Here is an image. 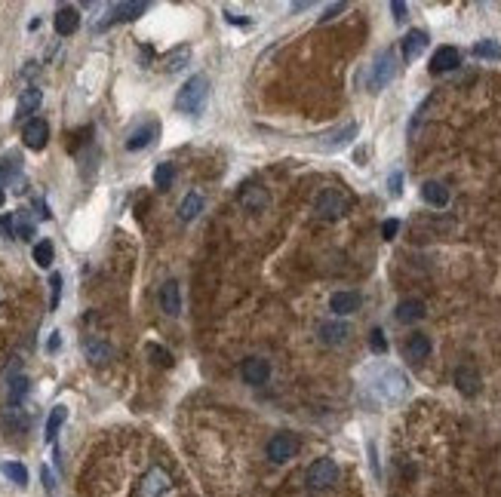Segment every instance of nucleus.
Listing matches in <instances>:
<instances>
[{
	"mask_svg": "<svg viewBox=\"0 0 501 497\" xmlns=\"http://www.w3.org/2000/svg\"><path fill=\"white\" fill-rule=\"evenodd\" d=\"M206 98H210V80H206V74H194L179 89V96H175V107H179L182 114L197 117V114L206 107Z\"/></svg>",
	"mask_w": 501,
	"mask_h": 497,
	"instance_id": "f257e3e1",
	"label": "nucleus"
},
{
	"mask_svg": "<svg viewBox=\"0 0 501 497\" xmlns=\"http://www.w3.org/2000/svg\"><path fill=\"white\" fill-rule=\"evenodd\" d=\"M394 74H397V56H394V50L379 52V56H375V61L369 65V92H382L391 80H394Z\"/></svg>",
	"mask_w": 501,
	"mask_h": 497,
	"instance_id": "f03ea898",
	"label": "nucleus"
},
{
	"mask_svg": "<svg viewBox=\"0 0 501 497\" xmlns=\"http://www.w3.org/2000/svg\"><path fill=\"white\" fill-rule=\"evenodd\" d=\"M314 212L320 215L323 221H335L342 218L344 212H348V197H344L338 188H326L317 197V203H314Z\"/></svg>",
	"mask_w": 501,
	"mask_h": 497,
	"instance_id": "7ed1b4c3",
	"label": "nucleus"
},
{
	"mask_svg": "<svg viewBox=\"0 0 501 497\" xmlns=\"http://www.w3.org/2000/svg\"><path fill=\"white\" fill-rule=\"evenodd\" d=\"M338 463L329 461V457H320V461L311 463V470H307V485L317 488V491H326V488H333L338 482Z\"/></svg>",
	"mask_w": 501,
	"mask_h": 497,
	"instance_id": "20e7f679",
	"label": "nucleus"
},
{
	"mask_svg": "<svg viewBox=\"0 0 501 497\" xmlns=\"http://www.w3.org/2000/svg\"><path fill=\"white\" fill-rule=\"evenodd\" d=\"M298 448H302V442H298L296 433H277V436H271V442H268V457H271L274 463H286L298 454Z\"/></svg>",
	"mask_w": 501,
	"mask_h": 497,
	"instance_id": "39448f33",
	"label": "nucleus"
},
{
	"mask_svg": "<svg viewBox=\"0 0 501 497\" xmlns=\"http://www.w3.org/2000/svg\"><path fill=\"white\" fill-rule=\"evenodd\" d=\"M354 138H357V123H344V126H338V129L323 132V135L317 138V147H320V151H326V154H333V151L348 147Z\"/></svg>",
	"mask_w": 501,
	"mask_h": 497,
	"instance_id": "423d86ee",
	"label": "nucleus"
},
{
	"mask_svg": "<svg viewBox=\"0 0 501 497\" xmlns=\"http://www.w3.org/2000/svg\"><path fill=\"white\" fill-rule=\"evenodd\" d=\"M169 476H166V470H160V467H151L148 473L142 476V482H138V491L136 497H164L169 491Z\"/></svg>",
	"mask_w": 501,
	"mask_h": 497,
	"instance_id": "0eeeda50",
	"label": "nucleus"
},
{
	"mask_svg": "<svg viewBox=\"0 0 501 497\" xmlns=\"http://www.w3.org/2000/svg\"><path fill=\"white\" fill-rule=\"evenodd\" d=\"M22 142H25V147H31V151H43L46 142H50V126H46V120H41V117L28 120L25 129H22Z\"/></svg>",
	"mask_w": 501,
	"mask_h": 497,
	"instance_id": "6e6552de",
	"label": "nucleus"
},
{
	"mask_svg": "<svg viewBox=\"0 0 501 497\" xmlns=\"http://www.w3.org/2000/svg\"><path fill=\"white\" fill-rule=\"evenodd\" d=\"M240 375H243L246 384L259 387V384H265V380H268V375H271V362L261 359V356H249V359H243Z\"/></svg>",
	"mask_w": 501,
	"mask_h": 497,
	"instance_id": "1a4fd4ad",
	"label": "nucleus"
},
{
	"mask_svg": "<svg viewBox=\"0 0 501 497\" xmlns=\"http://www.w3.org/2000/svg\"><path fill=\"white\" fill-rule=\"evenodd\" d=\"M268 191L261 188V184H256V181H246L243 184V191H240V206L246 209V212H261V209L268 206Z\"/></svg>",
	"mask_w": 501,
	"mask_h": 497,
	"instance_id": "9d476101",
	"label": "nucleus"
},
{
	"mask_svg": "<svg viewBox=\"0 0 501 497\" xmlns=\"http://www.w3.org/2000/svg\"><path fill=\"white\" fill-rule=\"evenodd\" d=\"M160 307H164L166 316H179L182 313V289L175 279H166L160 285Z\"/></svg>",
	"mask_w": 501,
	"mask_h": 497,
	"instance_id": "9b49d317",
	"label": "nucleus"
},
{
	"mask_svg": "<svg viewBox=\"0 0 501 497\" xmlns=\"http://www.w3.org/2000/svg\"><path fill=\"white\" fill-rule=\"evenodd\" d=\"M458 65H461V52L456 46H440V50L434 52V59H430V74H446Z\"/></svg>",
	"mask_w": 501,
	"mask_h": 497,
	"instance_id": "f8f14e48",
	"label": "nucleus"
},
{
	"mask_svg": "<svg viewBox=\"0 0 501 497\" xmlns=\"http://www.w3.org/2000/svg\"><path fill=\"white\" fill-rule=\"evenodd\" d=\"M348 335H351L348 322H338V320L320 322V341H323V344L338 347V344H344V341H348Z\"/></svg>",
	"mask_w": 501,
	"mask_h": 497,
	"instance_id": "ddd939ff",
	"label": "nucleus"
},
{
	"mask_svg": "<svg viewBox=\"0 0 501 497\" xmlns=\"http://www.w3.org/2000/svg\"><path fill=\"white\" fill-rule=\"evenodd\" d=\"M456 387L465 396H477L480 393V371L474 366H458L456 369Z\"/></svg>",
	"mask_w": 501,
	"mask_h": 497,
	"instance_id": "4468645a",
	"label": "nucleus"
},
{
	"mask_svg": "<svg viewBox=\"0 0 501 497\" xmlns=\"http://www.w3.org/2000/svg\"><path fill=\"white\" fill-rule=\"evenodd\" d=\"M329 310L335 316H351L354 310H360V295L357 292H335L329 298Z\"/></svg>",
	"mask_w": 501,
	"mask_h": 497,
	"instance_id": "2eb2a0df",
	"label": "nucleus"
},
{
	"mask_svg": "<svg viewBox=\"0 0 501 497\" xmlns=\"http://www.w3.org/2000/svg\"><path fill=\"white\" fill-rule=\"evenodd\" d=\"M41 102H43V92L37 89V87H28L25 92L19 96V107H15V120H28L31 114L41 107Z\"/></svg>",
	"mask_w": 501,
	"mask_h": 497,
	"instance_id": "dca6fc26",
	"label": "nucleus"
},
{
	"mask_svg": "<svg viewBox=\"0 0 501 497\" xmlns=\"http://www.w3.org/2000/svg\"><path fill=\"white\" fill-rule=\"evenodd\" d=\"M428 50V31H409V34L403 37V59L406 61H415L421 56V52Z\"/></svg>",
	"mask_w": 501,
	"mask_h": 497,
	"instance_id": "f3484780",
	"label": "nucleus"
},
{
	"mask_svg": "<svg viewBox=\"0 0 501 497\" xmlns=\"http://www.w3.org/2000/svg\"><path fill=\"white\" fill-rule=\"evenodd\" d=\"M403 353H406V359L409 362H421V359H428L430 356V338L428 335H409V341H406V347H403Z\"/></svg>",
	"mask_w": 501,
	"mask_h": 497,
	"instance_id": "a211bd4d",
	"label": "nucleus"
},
{
	"mask_svg": "<svg viewBox=\"0 0 501 497\" xmlns=\"http://www.w3.org/2000/svg\"><path fill=\"white\" fill-rule=\"evenodd\" d=\"M157 132H160V126L157 123H145L142 129H136L133 135L126 138V151H145L154 138H157Z\"/></svg>",
	"mask_w": 501,
	"mask_h": 497,
	"instance_id": "6ab92c4d",
	"label": "nucleus"
},
{
	"mask_svg": "<svg viewBox=\"0 0 501 497\" xmlns=\"http://www.w3.org/2000/svg\"><path fill=\"white\" fill-rule=\"evenodd\" d=\"M52 25H56V34L68 37V34H74L77 31V25H80V15H77L74 6H61V10L56 13V19H52Z\"/></svg>",
	"mask_w": 501,
	"mask_h": 497,
	"instance_id": "aec40b11",
	"label": "nucleus"
},
{
	"mask_svg": "<svg viewBox=\"0 0 501 497\" xmlns=\"http://www.w3.org/2000/svg\"><path fill=\"white\" fill-rule=\"evenodd\" d=\"M421 197H425L428 206L443 209L446 203H449V188L440 184V181H425V184H421Z\"/></svg>",
	"mask_w": 501,
	"mask_h": 497,
	"instance_id": "412c9836",
	"label": "nucleus"
},
{
	"mask_svg": "<svg viewBox=\"0 0 501 497\" xmlns=\"http://www.w3.org/2000/svg\"><path fill=\"white\" fill-rule=\"evenodd\" d=\"M425 313H428L425 301H419V298H406V301H400L397 304V320L400 322H419Z\"/></svg>",
	"mask_w": 501,
	"mask_h": 497,
	"instance_id": "4be33fe9",
	"label": "nucleus"
},
{
	"mask_svg": "<svg viewBox=\"0 0 501 497\" xmlns=\"http://www.w3.org/2000/svg\"><path fill=\"white\" fill-rule=\"evenodd\" d=\"M83 353H87L96 366H102V362L111 359V344L102 341V338H87L83 341Z\"/></svg>",
	"mask_w": 501,
	"mask_h": 497,
	"instance_id": "5701e85b",
	"label": "nucleus"
},
{
	"mask_svg": "<svg viewBox=\"0 0 501 497\" xmlns=\"http://www.w3.org/2000/svg\"><path fill=\"white\" fill-rule=\"evenodd\" d=\"M145 10H148V3H114L111 6V19L108 22H133Z\"/></svg>",
	"mask_w": 501,
	"mask_h": 497,
	"instance_id": "b1692460",
	"label": "nucleus"
},
{
	"mask_svg": "<svg viewBox=\"0 0 501 497\" xmlns=\"http://www.w3.org/2000/svg\"><path fill=\"white\" fill-rule=\"evenodd\" d=\"M188 59H191L188 46H175L173 52H166V56H164V65H160V68H164L166 74H175V71H182V68L188 65Z\"/></svg>",
	"mask_w": 501,
	"mask_h": 497,
	"instance_id": "393cba45",
	"label": "nucleus"
},
{
	"mask_svg": "<svg viewBox=\"0 0 501 497\" xmlns=\"http://www.w3.org/2000/svg\"><path fill=\"white\" fill-rule=\"evenodd\" d=\"M13 237H19V239H31V237H34V221H31V215L25 212V209L13 212Z\"/></svg>",
	"mask_w": 501,
	"mask_h": 497,
	"instance_id": "a878e982",
	"label": "nucleus"
},
{
	"mask_svg": "<svg viewBox=\"0 0 501 497\" xmlns=\"http://www.w3.org/2000/svg\"><path fill=\"white\" fill-rule=\"evenodd\" d=\"M65 417H68V408L65 406H56L50 411V417H46V442H56V436H59V430H61V424H65Z\"/></svg>",
	"mask_w": 501,
	"mask_h": 497,
	"instance_id": "bb28decb",
	"label": "nucleus"
},
{
	"mask_svg": "<svg viewBox=\"0 0 501 497\" xmlns=\"http://www.w3.org/2000/svg\"><path fill=\"white\" fill-rule=\"evenodd\" d=\"M0 473H3L10 482H15L19 488H25L28 485V470H25V463H19V461H3L0 463Z\"/></svg>",
	"mask_w": 501,
	"mask_h": 497,
	"instance_id": "cd10ccee",
	"label": "nucleus"
},
{
	"mask_svg": "<svg viewBox=\"0 0 501 497\" xmlns=\"http://www.w3.org/2000/svg\"><path fill=\"white\" fill-rule=\"evenodd\" d=\"M200 209H203V197H200V193H188V197L182 200V206H179V218L182 221H194L200 215Z\"/></svg>",
	"mask_w": 501,
	"mask_h": 497,
	"instance_id": "c85d7f7f",
	"label": "nucleus"
},
{
	"mask_svg": "<svg viewBox=\"0 0 501 497\" xmlns=\"http://www.w3.org/2000/svg\"><path fill=\"white\" fill-rule=\"evenodd\" d=\"M6 396H10V406H19V402L28 396V378L25 375H13L10 387H6Z\"/></svg>",
	"mask_w": 501,
	"mask_h": 497,
	"instance_id": "c756f323",
	"label": "nucleus"
},
{
	"mask_svg": "<svg viewBox=\"0 0 501 497\" xmlns=\"http://www.w3.org/2000/svg\"><path fill=\"white\" fill-rule=\"evenodd\" d=\"M173 178H175V166H173V163H160V166L154 169V188H157V191L173 188Z\"/></svg>",
	"mask_w": 501,
	"mask_h": 497,
	"instance_id": "7c9ffc66",
	"label": "nucleus"
},
{
	"mask_svg": "<svg viewBox=\"0 0 501 497\" xmlns=\"http://www.w3.org/2000/svg\"><path fill=\"white\" fill-rule=\"evenodd\" d=\"M3 424H6V430H13V433H25V430H28V417L22 415L19 406H10V408H6Z\"/></svg>",
	"mask_w": 501,
	"mask_h": 497,
	"instance_id": "2f4dec72",
	"label": "nucleus"
},
{
	"mask_svg": "<svg viewBox=\"0 0 501 497\" xmlns=\"http://www.w3.org/2000/svg\"><path fill=\"white\" fill-rule=\"evenodd\" d=\"M471 52H474L477 59H495V61H501V43L498 40H477Z\"/></svg>",
	"mask_w": 501,
	"mask_h": 497,
	"instance_id": "473e14b6",
	"label": "nucleus"
},
{
	"mask_svg": "<svg viewBox=\"0 0 501 497\" xmlns=\"http://www.w3.org/2000/svg\"><path fill=\"white\" fill-rule=\"evenodd\" d=\"M148 356H151V362L154 366H164V369H173V353L166 350V347H160V344H148Z\"/></svg>",
	"mask_w": 501,
	"mask_h": 497,
	"instance_id": "72a5a7b5",
	"label": "nucleus"
},
{
	"mask_svg": "<svg viewBox=\"0 0 501 497\" xmlns=\"http://www.w3.org/2000/svg\"><path fill=\"white\" fill-rule=\"evenodd\" d=\"M34 261H37V267H50L52 264V243L50 239H41V243L34 246Z\"/></svg>",
	"mask_w": 501,
	"mask_h": 497,
	"instance_id": "f704fd0d",
	"label": "nucleus"
},
{
	"mask_svg": "<svg viewBox=\"0 0 501 497\" xmlns=\"http://www.w3.org/2000/svg\"><path fill=\"white\" fill-rule=\"evenodd\" d=\"M369 347H372V353H388V338H384L382 329L369 332Z\"/></svg>",
	"mask_w": 501,
	"mask_h": 497,
	"instance_id": "c9c22d12",
	"label": "nucleus"
},
{
	"mask_svg": "<svg viewBox=\"0 0 501 497\" xmlns=\"http://www.w3.org/2000/svg\"><path fill=\"white\" fill-rule=\"evenodd\" d=\"M59 298H61V276L52 274L50 276V310L59 307Z\"/></svg>",
	"mask_w": 501,
	"mask_h": 497,
	"instance_id": "e433bc0d",
	"label": "nucleus"
},
{
	"mask_svg": "<svg viewBox=\"0 0 501 497\" xmlns=\"http://www.w3.org/2000/svg\"><path fill=\"white\" fill-rule=\"evenodd\" d=\"M19 175V160H0V178H15Z\"/></svg>",
	"mask_w": 501,
	"mask_h": 497,
	"instance_id": "4c0bfd02",
	"label": "nucleus"
},
{
	"mask_svg": "<svg viewBox=\"0 0 501 497\" xmlns=\"http://www.w3.org/2000/svg\"><path fill=\"white\" fill-rule=\"evenodd\" d=\"M388 193H391V197H400V193H403V172H391V178H388Z\"/></svg>",
	"mask_w": 501,
	"mask_h": 497,
	"instance_id": "58836bf2",
	"label": "nucleus"
},
{
	"mask_svg": "<svg viewBox=\"0 0 501 497\" xmlns=\"http://www.w3.org/2000/svg\"><path fill=\"white\" fill-rule=\"evenodd\" d=\"M397 230H400V221H397V218H388V221L382 224V237H384V239H394Z\"/></svg>",
	"mask_w": 501,
	"mask_h": 497,
	"instance_id": "ea45409f",
	"label": "nucleus"
},
{
	"mask_svg": "<svg viewBox=\"0 0 501 497\" xmlns=\"http://www.w3.org/2000/svg\"><path fill=\"white\" fill-rule=\"evenodd\" d=\"M344 10V3H333V6H326V10H323V15H320V22H329V19H335L338 13Z\"/></svg>",
	"mask_w": 501,
	"mask_h": 497,
	"instance_id": "a19ab883",
	"label": "nucleus"
},
{
	"mask_svg": "<svg viewBox=\"0 0 501 497\" xmlns=\"http://www.w3.org/2000/svg\"><path fill=\"white\" fill-rule=\"evenodd\" d=\"M41 476H43V488H46V491H50V494H52V491H56V479H52V473H50V467H43V470H41Z\"/></svg>",
	"mask_w": 501,
	"mask_h": 497,
	"instance_id": "79ce46f5",
	"label": "nucleus"
},
{
	"mask_svg": "<svg viewBox=\"0 0 501 497\" xmlns=\"http://www.w3.org/2000/svg\"><path fill=\"white\" fill-rule=\"evenodd\" d=\"M0 234L13 237V215H0Z\"/></svg>",
	"mask_w": 501,
	"mask_h": 497,
	"instance_id": "37998d69",
	"label": "nucleus"
},
{
	"mask_svg": "<svg viewBox=\"0 0 501 497\" xmlns=\"http://www.w3.org/2000/svg\"><path fill=\"white\" fill-rule=\"evenodd\" d=\"M391 13H394V19H397V22H406V3L394 0V3H391Z\"/></svg>",
	"mask_w": 501,
	"mask_h": 497,
	"instance_id": "c03bdc74",
	"label": "nucleus"
},
{
	"mask_svg": "<svg viewBox=\"0 0 501 497\" xmlns=\"http://www.w3.org/2000/svg\"><path fill=\"white\" fill-rule=\"evenodd\" d=\"M228 22H234V25H249V19H243V15H234V13H225Z\"/></svg>",
	"mask_w": 501,
	"mask_h": 497,
	"instance_id": "a18cd8bd",
	"label": "nucleus"
},
{
	"mask_svg": "<svg viewBox=\"0 0 501 497\" xmlns=\"http://www.w3.org/2000/svg\"><path fill=\"white\" fill-rule=\"evenodd\" d=\"M59 344H61V338H59V332H56V335L50 338V344H46V347H50V353H52V350H59Z\"/></svg>",
	"mask_w": 501,
	"mask_h": 497,
	"instance_id": "49530a36",
	"label": "nucleus"
},
{
	"mask_svg": "<svg viewBox=\"0 0 501 497\" xmlns=\"http://www.w3.org/2000/svg\"><path fill=\"white\" fill-rule=\"evenodd\" d=\"M3 200H6V193H3V188H0V206H3Z\"/></svg>",
	"mask_w": 501,
	"mask_h": 497,
	"instance_id": "de8ad7c7",
	"label": "nucleus"
}]
</instances>
